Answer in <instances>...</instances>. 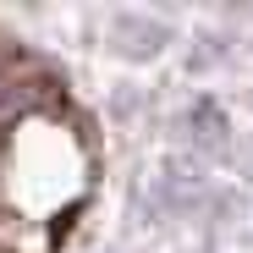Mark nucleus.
Segmentation results:
<instances>
[{
  "label": "nucleus",
  "mask_w": 253,
  "mask_h": 253,
  "mask_svg": "<svg viewBox=\"0 0 253 253\" xmlns=\"http://www.w3.org/2000/svg\"><path fill=\"white\" fill-rule=\"evenodd\" d=\"M226 55H231V39H220V33H198L193 50H187V72H209V66H220Z\"/></svg>",
  "instance_id": "7ed1b4c3"
},
{
  "label": "nucleus",
  "mask_w": 253,
  "mask_h": 253,
  "mask_svg": "<svg viewBox=\"0 0 253 253\" xmlns=\"http://www.w3.org/2000/svg\"><path fill=\"white\" fill-rule=\"evenodd\" d=\"M171 44H176V28L165 17H143V11H116L110 33H105V50L121 66H154Z\"/></svg>",
  "instance_id": "f257e3e1"
},
{
  "label": "nucleus",
  "mask_w": 253,
  "mask_h": 253,
  "mask_svg": "<svg viewBox=\"0 0 253 253\" xmlns=\"http://www.w3.org/2000/svg\"><path fill=\"white\" fill-rule=\"evenodd\" d=\"M176 138L193 149V154H220L226 143H231V116H226V105L220 99H193L187 110H182V121H176Z\"/></svg>",
  "instance_id": "f03ea898"
}]
</instances>
